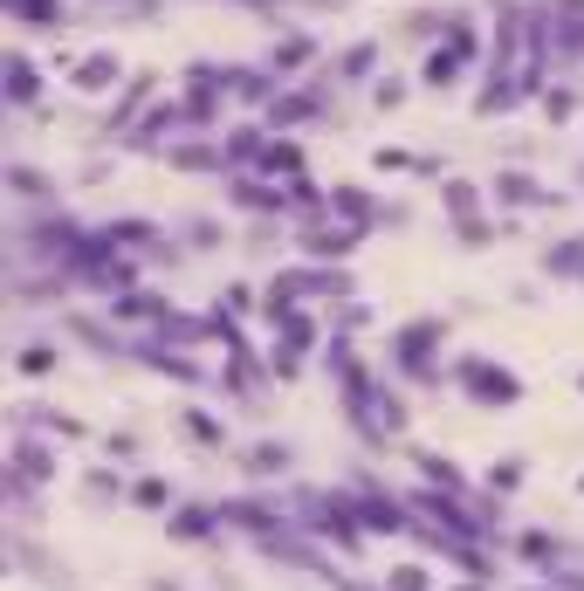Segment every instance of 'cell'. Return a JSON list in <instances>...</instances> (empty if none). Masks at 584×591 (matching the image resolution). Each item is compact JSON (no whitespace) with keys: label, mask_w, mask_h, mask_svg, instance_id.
I'll return each mask as SVG.
<instances>
[{"label":"cell","mask_w":584,"mask_h":591,"mask_svg":"<svg viewBox=\"0 0 584 591\" xmlns=\"http://www.w3.org/2000/svg\"><path fill=\"white\" fill-rule=\"evenodd\" d=\"M441 344H447V324H441V317H419V324L399 331L393 365H399L406 378H441V365H434V351H441Z\"/></svg>","instance_id":"obj_1"},{"label":"cell","mask_w":584,"mask_h":591,"mask_svg":"<svg viewBox=\"0 0 584 591\" xmlns=\"http://www.w3.org/2000/svg\"><path fill=\"white\" fill-rule=\"evenodd\" d=\"M461 385L475 392L482 406H495V413L523 406V378H516V372H502V365H488V358H461Z\"/></svg>","instance_id":"obj_2"},{"label":"cell","mask_w":584,"mask_h":591,"mask_svg":"<svg viewBox=\"0 0 584 591\" xmlns=\"http://www.w3.org/2000/svg\"><path fill=\"white\" fill-rule=\"evenodd\" d=\"M350 248H358V227H303V255L309 262H350Z\"/></svg>","instance_id":"obj_3"},{"label":"cell","mask_w":584,"mask_h":591,"mask_svg":"<svg viewBox=\"0 0 584 591\" xmlns=\"http://www.w3.org/2000/svg\"><path fill=\"white\" fill-rule=\"evenodd\" d=\"M69 83L83 90V97H103V90H117V83H125V62H117L110 49H97V56H83V62H76V76H69Z\"/></svg>","instance_id":"obj_4"},{"label":"cell","mask_w":584,"mask_h":591,"mask_svg":"<svg viewBox=\"0 0 584 591\" xmlns=\"http://www.w3.org/2000/svg\"><path fill=\"white\" fill-rule=\"evenodd\" d=\"M330 214L344 220V227H372V220H385V207H372V193H358V186H330Z\"/></svg>","instance_id":"obj_5"},{"label":"cell","mask_w":584,"mask_h":591,"mask_svg":"<svg viewBox=\"0 0 584 591\" xmlns=\"http://www.w3.org/2000/svg\"><path fill=\"white\" fill-rule=\"evenodd\" d=\"M495 200H502V207H543L551 193H543L529 173H495Z\"/></svg>","instance_id":"obj_6"},{"label":"cell","mask_w":584,"mask_h":591,"mask_svg":"<svg viewBox=\"0 0 584 591\" xmlns=\"http://www.w3.org/2000/svg\"><path fill=\"white\" fill-rule=\"evenodd\" d=\"M413 461H419V475H426V489H447V495H467V475H461V467H454L447 454H426V447H419Z\"/></svg>","instance_id":"obj_7"},{"label":"cell","mask_w":584,"mask_h":591,"mask_svg":"<svg viewBox=\"0 0 584 591\" xmlns=\"http://www.w3.org/2000/svg\"><path fill=\"white\" fill-rule=\"evenodd\" d=\"M283 467H289V447H283V441H255V447H248V475H255V482L283 475Z\"/></svg>","instance_id":"obj_8"},{"label":"cell","mask_w":584,"mask_h":591,"mask_svg":"<svg viewBox=\"0 0 584 591\" xmlns=\"http://www.w3.org/2000/svg\"><path fill=\"white\" fill-rule=\"evenodd\" d=\"M543 268H551V275H577V283H584V234H571L564 248H543Z\"/></svg>","instance_id":"obj_9"},{"label":"cell","mask_w":584,"mask_h":591,"mask_svg":"<svg viewBox=\"0 0 584 591\" xmlns=\"http://www.w3.org/2000/svg\"><path fill=\"white\" fill-rule=\"evenodd\" d=\"M317 110H324L317 90H296V97H283L276 110H268V125H303V117H317Z\"/></svg>","instance_id":"obj_10"},{"label":"cell","mask_w":584,"mask_h":591,"mask_svg":"<svg viewBox=\"0 0 584 591\" xmlns=\"http://www.w3.org/2000/svg\"><path fill=\"white\" fill-rule=\"evenodd\" d=\"M261 173H289V179H303V145H289V138H268V151H261Z\"/></svg>","instance_id":"obj_11"},{"label":"cell","mask_w":584,"mask_h":591,"mask_svg":"<svg viewBox=\"0 0 584 591\" xmlns=\"http://www.w3.org/2000/svg\"><path fill=\"white\" fill-rule=\"evenodd\" d=\"M454 69H461V56H454V49H434V56L419 62V83H426V90H454Z\"/></svg>","instance_id":"obj_12"},{"label":"cell","mask_w":584,"mask_h":591,"mask_svg":"<svg viewBox=\"0 0 584 591\" xmlns=\"http://www.w3.org/2000/svg\"><path fill=\"white\" fill-rule=\"evenodd\" d=\"M309 56H317V42H309V35H289V42H276V56H268V62H276V76H289V69H303Z\"/></svg>","instance_id":"obj_13"},{"label":"cell","mask_w":584,"mask_h":591,"mask_svg":"<svg viewBox=\"0 0 584 591\" xmlns=\"http://www.w3.org/2000/svg\"><path fill=\"white\" fill-rule=\"evenodd\" d=\"M261 151H268V138H261L255 125H241V131L227 138V159H234V166H248V159H261Z\"/></svg>","instance_id":"obj_14"},{"label":"cell","mask_w":584,"mask_h":591,"mask_svg":"<svg viewBox=\"0 0 584 591\" xmlns=\"http://www.w3.org/2000/svg\"><path fill=\"white\" fill-rule=\"evenodd\" d=\"M385 591H434V578H426V564H393L385 571Z\"/></svg>","instance_id":"obj_15"},{"label":"cell","mask_w":584,"mask_h":591,"mask_svg":"<svg viewBox=\"0 0 584 591\" xmlns=\"http://www.w3.org/2000/svg\"><path fill=\"white\" fill-rule=\"evenodd\" d=\"M475 207H482V193L467 186V179H447V214L454 220H475Z\"/></svg>","instance_id":"obj_16"},{"label":"cell","mask_w":584,"mask_h":591,"mask_svg":"<svg viewBox=\"0 0 584 591\" xmlns=\"http://www.w3.org/2000/svg\"><path fill=\"white\" fill-rule=\"evenodd\" d=\"M14 14H34V28H62V0H8Z\"/></svg>","instance_id":"obj_17"},{"label":"cell","mask_w":584,"mask_h":591,"mask_svg":"<svg viewBox=\"0 0 584 591\" xmlns=\"http://www.w3.org/2000/svg\"><path fill=\"white\" fill-rule=\"evenodd\" d=\"M372 62H378V49H372V42H358V49H350L337 69H344V83H365V69H372Z\"/></svg>","instance_id":"obj_18"},{"label":"cell","mask_w":584,"mask_h":591,"mask_svg":"<svg viewBox=\"0 0 584 591\" xmlns=\"http://www.w3.org/2000/svg\"><path fill=\"white\" fill-rule=\"evenodd\" d=\"M56 358H62L56 344H28V351H21V372H28V378H42V372H49Z\"/></svg>","instance_id":"obj_19"},{"label":"cell","mask_w":584,"mask_h":591,"mask_svg":"<svg viewBox=\"0 0 584 591\" xmlns=\"http://www.w3.org/2000/svg\"><path fill=\"white\" fill-rule=\"evenodd\" d=\"M488 489H495V495H516V489H523V461H502V467H488Z\"/></svg>","instance_id":"obj_20"},{"label":"cell","mask_w":584,"mask_h":591,"mask_svg":"<svg viewBox=\"0 0 584 591\" xmlns=\"http://www.w3.org/2000/svg\"><path fill=\"white\" fill-rule=\"evenodd\" d=\"M34 83H42V76H34V62H28V56H14V104H28V97H34Z\"/></svg>","instance_id":"obj_21"},{"label":"cell","mask_w":584,"mask_h":591,"mask_svg":"<svg viewBox=\"0 0 584 591\" xmlns=\"http://www.w3.org/2000/svg\"><path fill=\"white\" fill-rule=\"evenodd\" d=\"M186 433H192V441H207V447H220V441H227V433H220L207 413H186Z\"/></svg>","instance_id":"obj_22"},{"label":"cell","mask_w":584,"mask_h":591,"mask_svg":"<svg viewBox=\"0 0 584 591\" xmlns=\"http://www.w3.org/2000/svg\"><path fill=\"white\" fill-rule=\"evenodd\" d=\"M372 97H378V110H399V104H406V83H378Z\"/></svg>","instance_id":"obj_23"},{"label":"cell","mask_w":584,"mask_h":591,"mask_svg":"<svg viewBox=\"0 0 584 591\" xmlns=\"http://www.w3.org/2000/svg\"><path fill=\"white\" fill-rule=\"evenodd\" d=\"M138 502H145V509H159V502H172V489H166V482H138Z\"/></svg>","instance_id":"obj_24"},{"label":"cell","mask_w":584,"mask_h":591,"mask_svg":"<svg viewBox=\"0 0 584 591\" xmlns=\"http://www.w3.org/2000/svg\"><path fill=\"white\" fill-rule=\"evenodd\" d=\"M577 385H584V372H577Z\"/></svg>","instance_id":"obj_25"}]
</instances>
